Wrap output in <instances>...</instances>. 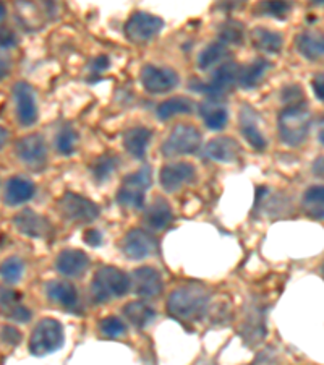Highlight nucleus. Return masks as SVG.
Returning a JSON list of instances; mask_svg holds the SVG:
<instances>
[{
    "label": "nucleus",
    "mask_w": 324,
    "mask_h": 365,
    "mask_svg": "<svg viewBox=\"0 0 324 365\" xmlns=\"http://www.w3.org/2000/svg\"><path fill=\"white\" fill-rule=\"evenodd\" d=\"M211 294L202 284H188L174 291L167 300V312L174 319L193 323L203 319L209 307Z\"/></svg>",
    "instance_id": "nucleus-1"
},
{
    "label": "nucleus",
    "mask_w": 324,
    "mask_h": 365,
    "mask_svg": "<svg viewBox=\"0 0 324 365\" xmlns=\"http://www.w3.org/2000/svg\"><path fill=\"white\" fill-rule=\"evenodd\" d=\"M130 278L115 267H103L94 274L91 282V297L96 304H105L112 299L128 294Z\"/></svg>",
    "instance_id": "nucleus-2"
},
{
    "label": "nucleus",
    "mask_w": 324,
    "mask_h": 365,
    "mask_svg": "<svg viewBox=\"0 0 324 365\" xmlns=\"http://www.w3.org/2000/svg\"><path fill=\"white\" fill-rule=\"evenodd\" d=\"M311 127L310 110L302 106H291L279 114L278 128L281 140L288 146H300L306 140Z\"/></svg>",
    "instance_id": "nucleus-3"
},
{
    "label": "nucleus",
    "mask_w": 324,
    "mask_h": 365,
    "mask_svg": "<svg viewBox=\"0 0 324 365\" xmlns=\"http://www.w3.org/2000/svg\"><path fill=\"white\" fill-rule=\"evenodd\" d=\"M151 168L145 166L138 173L128 174L122 182V187L117 192V202L128 210L143 208L145 193L151 187Z\"/></svg>",
    "instance_id": "nucleus-4"
},
{
    "label": "nucleus",
    "mask_w": 324,
    "mask_h": 365,
    "mask_svg": "<svg viewBox=\"0 0 324 365\" xmlns=\"http://www.w3.org/2000/svg\"><path fill=\"white\" fill-rule=\"evenodd\" d=\"M63 346V328L54 319L41 320L29 339V351L34 356H47Z\"/></svg>",
    "instance_id": "nucleus-5"
},
{
    "label": "nucleus",
    "mask_w": 324,
    "mask_h": 365,
    "mask_svg": "<svg viewBox=\"0 0 324 365\" xmlns=\"http://www.w3.org/2000/svg\"><path fill=\"white\" fill-rule=\"evenodd\" d=\"M240 67L237 63L229 62L224 63L213 73V78L208 83H194L190 85L192 90L202 91L206 96H209V101H221L234 90V86L239 83Z\"/></svg>",
    "instance_id": "nucleus-6"
},
{
    "label": "nucleus",
    "mask_w": 324,
    "mask_h": 365,
    "mask_svg": "<svg viewBox=\"0 0 324 365\" xmlns=\"http://www.w3.org/2000/svg\"><path fill=\"white\" fill-rule=\"evenodd\" d=\"M202 146V133L190 123H179L164 141L161 153L166 158H177L182 155H192Z\"/></svg>",
    "instance_id": "nucleus-7"
},
{
    "label": "nucleus",
    "mask_w": 324,
    "mask_h": 365,
    "mask_svg": "<svg viewBox=\"0 0 324 365\" xmlns=\"http://www.w3.org/2000/svg\"><path fill=\"white\" fill-rule=\"evenodd\" d=\"M58 211L67 221L76 222V225H88L93 222L101 213L99 206L81 195L76 193H65V195L58 200Z\"/></svg>",
    "instance_id": "nucleus-8"
},
{
    "label": "nucleus",
    "mask_w": 324,
    "mask_h": 365,
    "mask_svg": "<svg viewBox=\"0 0 324 365\" xmlns=\"http://www.w3.org/2000/svg\"><path fill=\"white\" fill-rule=\"evenodd\" d=\"M162 29V19L146 11H135L125 25V36L135 44H145L155 39Z\"/></svg>",
    "instance_id": "nucleus-9"
},
{
    "label": "nucleus",
    "mask_w": 324,
    "mask_h": 365,
    "mask_svg": "<svg viewBox=\"0 0 324 365\" xmlns=\"http://www.w3.org/2000/svg\"><path fill=\"white\" fill-rule=\"evenodd\" d=\"M140 78L145 90L151 94L167 93L179 85V75H177L175 70L167 67L145 66L141 70Z\"/></svg>",
    "instance_id": "nucleus-10"
},
{
    "label": "nucleus",
    "mask_w": 324,
    "mask_h": 365,
    "mask_svg": "<svg viewBox=\"0 0 324 365\" xmlns=\"http://www.w3.org/2000/svg\"><path fill=\"white\" fill-rule=\"evenodd\" d=\"M122 249L132 260H143V258L156 255L159 244L145 229H132V231L127 232L125 239H123Z\"/></svg>",
    "instance_id": "nucleus-11"
},
{
    "label": "nucleus",
    "mask_w": 324,
    "mask_h": 365,
    "mask_svg": "<svg viewBox=\"0 0 324 365\" xmlns=\"http://www.w3.org/2000/svg\"><path fill=\"white\" fill-rule=\"evenodd\" d=\"M16 155L33 169H43L47 163V146L41 135H28L16 141Z\"/></svg>",
    "instance_id": "nucleus-12"
},
{
    "label": "nucleus",
    "mask_w": 324,
    "mask_h": 365,
    "mask_svg": "<svg viewBox=\"0 0 324 365\" xmlns=\"http://www.w3.org/2000/svg\"><path fill=\"white\" fill-rule=\"evenodd\" d=\"M14 98L16 106V115L21 125L29 127L38 120V104H36V93L33 86L20 81L14 86Z\"/></svg>",
    "instance_id": "nucleus-13"
},
{
    "label": "nucleus",
    "mask_w": 324,
    "mask_h": 365,
    "mask_svg": "<svg viewBox=\"0 0 324 365\" xmlns=\"http://www.w3.org/2000/svg\"><path fill=\"white\" fill-rule=\"evenodd\" d=\"M14 222L16 229H19L21 234H25L26 237L47 239L54 234V227H52L51 221L33 210L20 211V213L14 217Z\"/></svg>",
    "instance_id": "nucleus-14"
},
{
    "label": "nucleus",
    "mask_w": 324,
    "mask_h": 365,
    "mask_svg": "<svg viewBox=\"0 0 324 365\" xmlns=\"http://www.w3.org/2000/svg\"><path fill=\"white\" fill-rule=\"evenodd\" d=\"M130 284H132L133 291L141 297L151 299L156 297L162 292L164 282L161 274H159L157 269L151 267H141L135 269L132 273V278H130Z\"/></svg>",
    "instance_id": "nucleus-15"
},
{
    "label": "nucleus",
    "mask_w": 324,
    "mask_h": 365,
    "mask_svg": "<svg viewBox=\"0 0 324 365\" xmlns=\"http://www.w3.org/2000/svg\"><path fill=\"white\" fill-rule=\"evenodd\" d=\"M194 179V168L188 163H174L161 169V185L166 192L180 190L185 184H190Z\"/></svg>",
    "instance_id": "nucleus-16"
},
{
    "label": "nucleus",
    "mask_w": 324,
    "mask_h": 365,
    "mask_svg": "<svg viewBox=\"0 0 324 365\" xmlns=\"http://www.w3.org/2000/svg\"><path fill=\"white\" fill-rule=\"evenodd\" d=\"M90 267V257L85 252L76 249H67L58 253L56 260L57 272L67 278H78Z\"/></svg>",
    "instance_id": "nucleus-17"
},
{
    "label": "nucleus",
    "mask_w": 324,
    "mask_h": 365,
    "mask_svg": "<svg viewBox=\"0 0 324 365\" xmlns=\"http://www.w3.org/2000/svg\"><path fill=\"white\" fill-rule=\"evenodd\" d=\"M240 128L241 135H244L245 140L249 141V145L253 150L263 151L266 148L268 141L263 137L261 130H259L256 113L251 108H249V106H245V108L240 110Z\"/></svg>",
    "instance_id": "nucleus-18"
},
{
    "label": "nucleus",
    "mask_w": 324,
    "mask_h": 365,
    "mask_svg": "<svg viewBox=\"0 0 324 365\" xmlns=\"http://www.w3.org/2000/svg\"><path fill=\"white\" fill-rule=\"evenodd\" d=\"M204 155L213 161L232 163L240 156V145L231 137H217L206 145Z\"/></svg>",
    "instance_id": "nucleus-19"
},
{
    "label": "nucleus",
    "mask_w": 324,
    "mask_h": 365,
    "mask_svg": "<svg viewBox=\"0 0 324 365\" xmlns=\"http://www.w3.org/2000/svg\"><path fill=\"white\" fill-rule=\"evenodd\" d=\"M21 294L14 289L0 291V314L10 320L19 323H26L31 319V312L21 302Z\"/></svg>",
    "instance_id": "nucleus-20"
},
{
    "label": "nucleus",
    "mask_w": 324,
    "mask_h": 365,
    "mask_svg": "<svg viewBox=\"0 0 324 365\" xmlns=\"http://www.w3.org/2000/svg\"><path fill=\"white\" fill-rule=\"evenodd\" d=\"M251 44L256 51L264 52V54H279L284 46V38L278 31L258 26L251 31Z\"/></svg>",
    "instance_id": "nucleus-21"
},
{
    "label": "nucleus",
    "mask_w": 324,
    "mask_h": 365,
    "mask_svg": "<svg viewBox=\"0 0 324 365\" xmlns=\"http://www.w3.org/2000/svg\"><path fill=\"white\" fill-rule=\"evenodd\" d=\"M172 220V208H170V205L164 198H156L145 211L146 225L156 229V231H162V229L169 227Z\"/></svg>",
    "instance_id": "nucleus-22"
},
{
    "label": "nucleus",
    "mask_w": 324,
    "mask_h": 365,
    "mask_svg": "<svg viewBox=\"0 0 324 365\" xmlns=\"http://www.w3.org/2000/svg\"><path fill=\"white\" fill-rule=\"evenodd\" d=\"M34 184L25 178H11L5 187V203L10 206H16L28 202L34 197Z\"/></svg>",
    "instance_id": "nucleus-23"
},
{
    "label": "nucleus",
    "mask_w": 324,
    "mask_h": 365,
    "mask_svg": "<svg viewBox=\"0 0 324 365\" xmlns=\"http://www.w3.org/2000/svg\"><path fill=\"white\" fill-rule=\"evenodd\" d=\"M199 115L211 130H222L229 122V110L219 101H204L199 104Z\"/></svg>",
    "instance_id": "nucleus-24"
},
{
    "label": "nucleus",
    "mask_w": 324,
    "mask_h": 365,
    "mask_svg": "<svg viewBox=\"0 0 324 365\" xmlns=\"http://www.w3.org/2000/svg\"><path fill=\"white\" fill-rule=\"evenodd\" d=\"M151 137L152 133L150 128L135 127V128H130V130H127L125 135H123V145H125V148L130 155L141 160V158H145L146 155V150H148Z\"/></svg>",
    "instance_id": "nucleus-25"
},
{
    "label": "nucleus",
    "mask_w": 324,
    "mask_h": 365,
    "mask_svg": "<svg viewBox=\"0 0 324 365\" xmlns=\"http://www.w3.org/2000/svg\"><path fill=\"white\" fill-rule=\"evenodd\" d=\"M269 68H271V62H268L266 58H258V61L250 63L249 67L240 68V73H239L240 86L246 88V90L256 88L259 83H261L264 76H266Z\"/></svg>",
    "instance_id": "nucleus-26"
},
{
    "label": "nucleus",
    "mask_w": 324,
    "mask_h": 365,
    "mask_svg": "<svg viewBox=\"0 0 324 365\" xmlns=\"http://www.w3.org/2000/svg\"><path fill=\"white\" fill-rule=\"evenodd\" d=\"M46 291L52 302L67 309L73 307V305H76V300H78V294H76L75 287L63 281H51L49 284L46 286Z\"/></svg>",
    "instance_id": "nucleus-27"
},
{
    "label": "nucleus",
    "mask_w": 324,
    "mask_h": 365,
    "mask_svg": "<svg viewBox=\"0 0 324 365\" xmlns=\"http://www.w3.org/2000/svg\"><path fill=\"white\" fill-rule=\"evenodd\" d=\"M297 49L300 54L310 61H318L323 57L324 43L323 36L315 31H303L297 36Z\"/></svg>",
    "instance_id": "nucleus-28"
},
{
    "label": "nucleus",
    "mask_w": 324,
    "mask_h": 365,
    "mask_svg": "<svg viewBox=\"0 0 324 365\" xmlns=\"http://www.w3.org/2000/svg\"><path fill=\"white\" fill-rule=\"evenodd\" d=\"M123 314H125V317L133 327H137L140 329L148 327L156 317L155 309L150 307L146 302H141V300H135V302L127 304L125 309H123Z\"/></svg>",
    "instance_id": "nucleus-29"
},
{
    "label": "nucleus",
    "mask_w": 324,
    "mask_h": 365,
    "mask_svg": "<svg viewBox=\"0 0 324 365\" xmlns=\"http://www.w3.org/2000/svg\"><path fill=\"white\" fill-rule=\"evenodd\" d=\"M193 110H194V103L192 99L184 98V96H175L159 104L157 117L161 120H169L170 117H174L177 114H192Z\"/></svg>",
    "instance_id": "nucleus-30"
},
{
    "label": "nucleus",
    "mask_w": 324,
    "mask_h": 365,
    "mask_svg": "<svg viewBox=\"0 0 324 365\" xmlns=\"http://www.w3.org/2000/svg\"><path fill=\"white\" fill-rule=\"evenodd\" d=\"M324 187L315 185L310 187L303 195V208L306 213L315 220H323V210H324Z\"/></svg>",
    "instance_id": "nucleus-31"
},
{
    "label": "nucleus",
    "mask_w": 324,
    "mask_h": 365,
    "mask_svg": "<svg viewBox=\"0 0 324 365\" xmlns=\"http://www.w3.org/2000/svg\"><path fill=\"white\" fill-rule=\"evenodd\" d=\"M227 54H229L227 46H224L222 43H219V41L209 44L198 57V68L208 70L211 67H214L222 61V58H226Z\"/></svg>",
    "instance_id": "nucleus-32"
},
{
    "label": "nucleus",
    "mask_w": 324,
    "mask_h": 365,
    "mask_svg": "<svg viewBox=\"0 0 324 365\" xmlns=\"http://www.w3.org/2000/svg\"><path fill=\"white\" fill-rule=\"evenodd\" d=\"M23 273H25V263L19 257H10L0 263V278L5 282L15 284L21 279Z\"/></svg>",
    "instance_id": "nucleus-33"
},
{
    "label": "nucleus",
    "mask_w": 324,
    "mask_h": 365,
    "mask_svg": "<svg viewBox=\"0 0 324 365\" xmlns=\"http://www.w3.org/2000/svg\"><path fill=\"white\" fill-rule=\"evenodd\" d=\"M219 43L224 46L244 43V25L234 20L224 23L219 31Z\"/></svg>",
    "instance_id": "nucleus-34"
},
{
    "label": "nucleus",
    "mask_w": 324,
    "mask_h": 365,
    "mask_svg": "<svg viewBox=\"0 0 324 365\" xmlns=\"http://www.w3.org/2000/svg\"><path fill=\"white\" fill-rule=\"evenodd\" d=\"M76 143H78V135L73 128H63L56 137V148L63 156H70L75 153Z\"/></svg>",
    "instance_id": "nucleus-35"
},
{
    "label": "nucleus",
    "mask_w": 324,
    "mask_h": 365,
    "mask_svg": "<svg viewBox=\"0 0 324 365\" xmlns=\"http://www.w3.org/2000/svg\"><path fill=\"white\" fill-rule=\"evenodd\" d=\"M115 168H117V158L104 155L101 158H98L91 169H93L94 179H96L98 182H105L110 178L112 173H114Z\"/></svg>",
    "instance_id": "nucleus-36"
},
{
    "label": "nucleus",
    "mask_w": 324,
    "mask_h": 365,
    "mask_svg": "<svg viewBox=\"0 0 324 365\" xmlns=\"http://www.w3.org/2000/svg\"><path fill=\"white\" fill-rule=\"evenodd\" d=\"M99 329L104 336L108 338H119L122 334H125L127 327L119 317H105L101 322H99Z\"/></svg>",
    "instance_id": "nucleus-37"
},
{
    "label": "nucleus",
    "mask_w": 324,
    "mask_h": 365,
    "mask_svg": "<svg viewBox=\"0 0 324 365\" xmlns=\"http://www.w3.org/2000/svg\"><path fill=\"white\" fill-rule=\"evenodd\" d=\"M259 9L263 10V14H268L271 16H276V19L284 20L288 11H291V5L286 2H268L259 5Z\"/></svg>",
    "instance_id": "nucleus-38"
},
{
    "label": "nucleus",
    "mask_w": 324,
    "mask_h": 365,
    "mask_svg": "<svg viewBox=\"0 0 324 365\" xmlns=\"http://www.w3.org/2000/svg\"><path fill=\"white\" fill-rule=\"evenodd\" d=\"M0 338H2L4 343L16 346V344L21 343L23 334L20 333V329H16L15 327H4L2 333H0Z\"/></svg>",
    "instance_id": "nucleus-39"
},
{
    "label": "nucleus",
    "mask_w": 324,
    "mask_h": 365,
    "mask_svg": "<svg viewBox=\"0 0 324 365\" xmlns=\"http://www.w3.org/2000/svg\"><path fill=\"white\" fill-rule=\"evenodd\" d=\"M16 44V34L10 28H0V47H14Z\"/></svg>",
    "instance_id": "nucleus-40"
},
{
    "label": "nucleus",
    "mask_w": 324,
    "mask_h": 365,
    "mask_svg": "<svg viewBox=\"0 0 324 365\" xmlns=\"http://www.w3.org/2000/svg\"><path fill=\"white\" fill-rule=\"evenodd\" d=\"M83 240H85V242H86L88 245H91V247H98V245H101V242H103L101 232H99L98 229H90V231H86V232H85V237H83Z\"/></svg>",
    "instance_id": "nucleus-41"
},
{
    "label": "nucleus",
    "mask_w": 324,
    "mask_h": 365,
    "mask_svg": "<svg viewBox=\"0 0 324 365\" xmlns=\"http://www.w3.org/2000/svg\"><path fill=\"white\" fill-rule=\"evenodd\" d=\"M313 90H315V96L323 101L324 99V81H323V73L316 75L313 80Z\"/></svg>",
    "instance_id": "nucleus-42"
},
{
    "label": "nucleus",
    "mask_w": 324,
    "mask_h": 365,
    "mask_svg": "<svg viewBox=\"0 0 324 365\" xmlns=\"http://www.w3.org/2000/svg\"><path fill=\"white\" fill-rule=\"evenodd\" d=\"M109 67V57L108 56H99L98 58H94L93 63H91V68L94 72H103Z\"/></svg>",
    "instance_id": "nucleus-43"
},
{
    "label": "nucleus",
    "mask_w": 324,
    "mask_h": 365,
    "mask_svg": "<svg viewBox=\"0 0 324 365\" xmlns=\"http://www.w3.org/2000/svg\"><path fill=\"white\" fill-rule=\"evenodd\" d=\"M9 73H10V62L7 58L0 57V80H4Z\"/></svg>",
    "instance_id": "nucleus-44"
},
{
    "label": "nucleus",
    "mask_w": 324,
    "mask_h": 365,
    "mask_svg": "<svg viewBox=\"0 0 324 365\" xmlns=\"http://www.w3.org/2000/svg\"><path fill=\"white\" fill-rule=\"evenodd\" d=\"M313 173H315V175H320V178H323V156H320V158H318V160L315 161Z\"/></svg>",
    "instance_id": "nucleus-45"
},
{
    "label": "nucleus",
    "mask_w": 324,
    "mask_h": 365,
    "mask_svg": "<svg viewBox=\"0 0 324 365\" xmlns=\"http://www.w3.org/2000/svg\"><path fill=\"white\" fill-rule=\"evenodd\" d=\"M5 140H7V132L0 127V150H2V146L5 145Z\"/></svg>",
    "instance_id": "nucleus-46"
},
{
    "label": "nucleus",
    "mask_w": 324,
    "mask_h": 365,
    "mask_svg": "<svg viewBox=\"0 0 324 365\" xmlns=\"http://www.w3.org/2000/svg\"><path fill=\"white\" fill-rule=\"evenodd\" d=\"M5 11H7V9H5V5L0 2V21L4 20V16H5Z\"/></svg>",
    "instance_id": "nucleus-47"
}]
</instances>
